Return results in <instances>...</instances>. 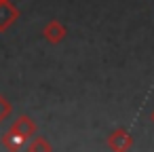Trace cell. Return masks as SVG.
<instances>
[{
  "mask_svg": "<svg viewBox=\"0 0 154 152\" xmlns=\"http://www.w3.org/2000/svg\"><path fill=\"white\" fill-rule=\"evenodd\" d=\"M131 146H133V137H131V133H129L127 129H122V127L114 129V131L108 135V148L114 150V152H125V150H129Z\"/></svg>",
  "mask_w": 154,
  "mask_h": 152,
  "instance_id": "obj_1",
  "label": "cell"
},
{
  "mask_svg": "<svg viewBox=\"0 0 154 152\" xmlns=\"http://www.w3.org/2000/svg\"><path fill=\"white\" fill-rule=\"evenodd\" d=\"M19 9L11 2V0H5L0 2V32H7L17 19H19Z\"/></svg>",
  "mask_w": 154,
  "mask_h": 152,
  "instance_id": "obj_2",
  "label": "cell"
},
{
  "mask_svg": "<svg viewBox=\"0 0 154 152\" xmlns=\"http://www.w3.org/2000/svg\"><path fill=\"white\" fill-rule=\"evenodd\" d=\"M42 36H45V40H47V42H51V45H59V42L68 36V30H66V26H63L61 21L51 19V21L45 26Z\"/></svg>",
  "mask_w": 154,
  "mask_h": 152,
  "instance_id": "obj_3",
  "label": "cell"
},
{
  "mask_svg": "<svg viewBox=\"0 0 154 152\" xmlns=\"http://www.w3.org/2000/svg\"><path fill=\"white\" fill-rule=\"evenodd\" d=\"M11 131L19 133V135L26 137V139H32L34 133H36V123H34V118H30L28 114H21V116H17V120H13Z\"/></svg>",
  "mask_w": 154,
  "mask_h": 152,
  "instance_id": "obj_4",
  "label": "cell"
},
{
  "mask_svg": "<svg viewBox=\"0 0 154 152\" xmlns=\"http://www.w3.org/2000/svg\"><path fill=\"white\" fill-rule=\"evenodd\" d=\"M2 146L7 148V150H21V148H26V137H21L19 133H15V131H7V133H2Z\"/></svg>",
  "mask_w": 154,
  "mask_h": 152,
  "instance_id": "obj_5",
  "label": "cell"
},
{
  "mask_svg": "<svg viewBox=\"0 0 154 152\" xmlns=\"http://www.w3.org/2000/svg\"><path fill=\"white\" fill-rule=\"evenodd\" d=\"M26 148H28L30 152H51V150H53V146H51L45 137H34Z\"/></svg>",
  "mask_w": 154,
  "mask_h": 152,
  "instance_id": "obj_6",
  "label": "cell"
},
{
  "mask_svg": "<svg viewBox=\"0 0 154 152\" xmlns=\"http://www.w3.org/2000/svg\"><path fill=\"white\" fill-rule=\"evenodd\" d=\"M11 112H13V104H11L5 95H0V123L7 120V118L11 116Z\"/></svg>",
  "mask_w": 154,
  "mask_h": 152,
  "instance_id": "obj_7",
  "label": "cell"
},
{
  "mask_svg": "<svg viewBox=\"0 0 154 152\" xmlns=\"http://www.w3.org/2000/svg\"><path fill=\"white\" fill-rule=\"evenodd\" d=\"M150 120H152V125H154V110H152V114H150Z\"/></svg>",
  "mask_w": 154,
  "mask_h": 152,
  "instance_id": "obj_8",
  "label": "cell"
},
{
  "mask_svg": "<svg viewBox=\"0 0 154 152\" xmlns=\"http://www.w3.org/2000/svg\"><path fill=\"white\" fill-rule=\"evenodd\" d=\"M0 2H5V0H0Z\"/></svg>",
  "mask_w": 154,
  "mask_h": 152,
  "instance_id": "obj_9",
  "label": "cell"
}]
</instances>
